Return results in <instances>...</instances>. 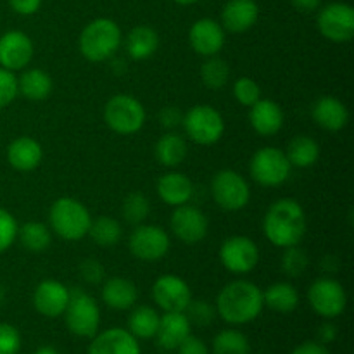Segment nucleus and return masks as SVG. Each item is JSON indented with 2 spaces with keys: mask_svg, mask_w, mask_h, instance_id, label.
<instances>
[{
  "mask_svg": "<svg viewBox=\"0 0 354 354\" xmlns=\"http://www.w3.org/2000/svg\"><path fill=\"white\" fill-rule=\"evenodd\" d=\"M52 78L47 71L31 68L17 78V90L28 100H45L52 93Z\"/></svg>",
  "mask_w": 354,
  "mask_h": 354,
  "instance_id": "29",
  "label": "nucleus"
},
{
  "mask_svg": "<svg viewBox=\"0 0 354 354\" xmlns=\"http://www.w3.org/2000/svg\"><path fill=\"white\" fill-rule=\"evenodd\" d=\"M123 41V33L116 21L97 17L83 28L80 35V52L90 62H102L113 57Z\"/></svg>",
  "mask_w": 354,
  "mask_h": 354,
  "instance_id": "3",
  "label": "nucleus"
},
{
  "mask_svg": "<svg viewBox=\"0 0 354 354\" xmlns=\"http://www.w3.org/2000/svg\"><path fill=\"white\" fill-rule=\"evenodd\" d=\"M88 235L100 248H113L120 242L121 235H123V228H121L120 221L116 218L97 216L95 220H92Z\"/></svg>",
  "mask_w": 354,
  "mask_h": 354,
  "instance_id": "34",
  "label": "nucleus"
},
{
  "mask_svg": "<svg viewBox=\"0 0 354 354\" xmlns=\"http://www.w3.org/2000/svg\"><path fill=\"white\" fill-rule=\"evenodd\" d=\"M308 301L313 311L320 317L337 318L344 313L348 306V294L341 282L328 277L317 279L308 289Z\"/></svg>",
  "mask_w": 354,
  "mask_h": 354,
  "instance_id": "10",
  "label": "nucleus"
},
{
  "mask_svg": "<svg viewBox=\"0 0 354 354\" xmlns=\"http://www.w3.org/2000/svg\"><path fill=\"white\" fill-rule=\"evenodd\" d=\"M318 335H320V341L325 342V344H328V342L335 341V337H337V328H335L334 324H324L320 327V332H318Z\"/></svg>",
  "mask_w": 354,
  "mask_h": 354,
  "instance_id": "50",
  "label": "nucleus"
},
{
  "mask_svg": "<svg viewBox=\"0 0 354 354\" xmlns=\"http://www.w3.org/2000/svg\"><path fill=\"white\" fill-rule=\"evenodd\" d=\"M175 3H178V6H194V3H197L199 0H173Z\"/></svg>",
  "mask_w": 354,
  "mask_h": 354,
  "instance_id": "52",
  "label": "nucleus"
},
{
  "mask_svg": "<svg viewBox=\"0 0 354 354\" xmlns=\"http://www.w3.org/2000/svg\"><path fill=\"white\" fill-rule=\"evenodd\" d=\"M19 349V330L10 324H0V354H17Z\"/></svg>",
  "mask_w": 354,
  "mask_h": 354,
  "instance_id": "44",
  "label": "nucleus"
},
{
  "mask_svg": "<svg viewBox=\"0 0 354 354\" xmlns=\"http://www.w3.org/2000/svg\"><path fill=\"white\" fill-rule=\"evenodd\" d=\"M154 154L159 165L166 166V168H176L185 161L187 154H189V145L182 135L169 131L156 142Z\"/></svg>",
  "mask_w": 354,
  "mask_h": 354,
  "instance_id": "28",
  "label": "nucleus"
},
{
  "mask_svg": "<svg viewBox=\"0 0 354 354\" xmlns=\"http://www.w3.org/2000/svg\"><path fill=\"white\" fill-rule=\"evenodd\" d=\"M138 299V290L131 280L123 277H113L102 286V301L109 308L118 311L130 310Z\"/></svg>",
  "mask_w": 354,
  "mask_h": 354,
  "instance_id": "26",
  "label": "nucleus"
},
{
  "mask_svg": "<svg viewBox=\"0 0 354 354\" xmlns=\"http://www.w3.org/2000/svg\"><path fill=\"white\" fill-rule=\"evenodd\" d=\"M3 299H6V289H3V286H0V304L3 303Z\"/></svg>",
  "mask_w": 354,
  "mask_h": 354,
  "instance_id": "53",
  "label": "nucleus"
},
{
  "mask_svg": "<svg viewBox=\"0 0 354 354\" xmlns=\"http://www.w3.org/2000/svg\"><path fill=\"white\" fill-rule=\"evenodd\" d=\"M33 59V41L24 31L10 30L0 37V66L21 71Z\"/></svg>",
  "mask_w": 354,
  "mask_h": 354,
  "instance_id": "16",
  "label": "nucleus"
},
{
  "mask_svg": "<svg viewBox=\"0 0 354 354\" xmlns=\"http://www.w3.org/2000/svg\"><path fill=\"white\" fill-rule=\"evenodd\" d=\"M315 123L327 131H341L349 123V109L344 102L330 95L320 97L311 107Z\"/></svg>",
  "mask_w": 354,
  "mask_h": 354,
  "instance_id": "22",
  "label": "nucleus"
},
{
  "mask_svg": "<svg viewBox=\"0 0 354 354\" xmlns=\"http://www.w3.org/2000/svg\"><path fill=\"white\" fill-rule=\"evenodd\" d=\"M169 225H171L173 234L185 244H197V242L204 241L209 232L207 216L192 204L176 206Z\"/></svg>",
  "mask_w": 354,
  "mask_h": 354,
  "instance_id": "15",
  "label": "nucleus"
},
{
  "mask_svg": "<svg viewBox=\"0 0 354 354\" xmlns=\"http://www.w3.org/2000/svg\"><path fill=\"white\" fill-rule=\"evenodd\" d=\"M306 213L296 199H279L263 218L265 237L280 249L299 244L306 235Z\"/></svg>",
  "mask_w": 354,
  "mask_h": 354,
  "instance_id": "1",
  "label": "nucleus"
},
{
  "mask_svg": "<svg viewBox=\"0 0 354 354\" xmlns=\"http://www.w3.org/2000/svg\"><path fill=\"white\" fill-rule=\"evenodd\" d=\"M151 214V203L142 192H131L123 201V216L128 223L140 225Z\"/></svg>",
  "mask_w": 354,
  "mask_h": 354,
  "instance_id": "37",
  "label": "nucleus"
},
{
  "mask_svg": "<svg viewBox=\"0 0 354 354\" xmlns=\"http://www.w3.org/2000/svg\"><path fill=\"white\" fill-rule=\"evenodd\" d=\"M17 239L24 249L31 252H41L50 245L52 234L50 228L40 221H28L17 230Z\"/></svg>",
  "mask_w": 354,
  "mask_h": 354,
  "instance_id": "33",
  "label": "nucleus"
},
{
  "mask_svg": "<svg viewBox=\"0 0 354 354\" xmlns=\"http://www.w3.org/2000/svg\"><path fill=\"white\" fill-rule=\"evenodd\" d=\"M251 344L249 339L235 328L221 330L213 339V354H249Z\"/></svg>",
  "mask_w": 354,
  "mask_h": 354,
  "instance_id": "36",
  "label": "nucleus"
},
{
  "mask_svg": "<svg viewBox=\"0 0 354 354\" xmlns=\"http://www.w3.org/2000/svg\"><path fill=\"white\" fill-rule=\"evenodd\" d=\"M104 120L113 131L120 135H133L145 123V109L140 100L128 93H118L107 100Z\"/></svg>",
  "mask_w": 354,
  "mask_h": 354,
  "instance_id": "7",
  "label": "nucleus"
},
{
  "mask_svg": "<svg viewBox=\"0 0 354 354\" xmlns=\"http://www.w3.org/2000/svg\"><path fill=\"white\" fill-rule=\"evenodd\" d=\"M128 248H130L131 254L140 261L156 263L168 254L171 241L165 228L158 227V225L140 223L131 232Z\"/></svg>",
  "mask_w": 354,
  "mask_h": 354,
  "instance_id": "11",
  "label": "nucleus"
},
{
  "mask_svg": "<svg viewBox=\"0 0 354 354\" xmlns=\"http://www.w3.org/2000/svg\"><path fill=\"white\" fill-rule=\"evenodd\" d=\"M44 159V149L40 142L31 137L14 138L7 147V161L17 171H33Z\"/></svg>",
  "mask_w": 354,
  "mask_h": 354,
  "instance_id": "24",
  "label": "nucleus"
},
{
  "mask_svg": "<svg viewBox=\"0 0 354 354\" xmlns=\"http://www.w3.org/2000/svg\"><path fill=\"white\" fill-rule=\"evenodd\" d=\"M35 354H59L57 349L52 348V346H41L40 349H37V353Z\"/></svg>",
  "mask_w": 354,
  "mask_h": 354,
  "instance_id": "51",
  "label": "nucleus"
},
{
  "mask_svg": "<svg viewBox=\"0 0 354 354\" xmlns=\"http://www.w3.org/2000/svg\"><path fill=\"white\" fill-rule=\"evenodd\" d=\"M322 37L334 44H346L354 37V9L349 3L332 2L322 7L317 17Z\"/></svg>",
  "mask_w": 354,
  "mask_h": 354,
  "instance_id": "12",
  "label": "nucleus"
},
{
  "mask_svg": "<svg viewBox=\"0 0 354 354\" xmlns=\"http://www.w3.org/2000/svg\"><path fill=\"white\" fill-rule=\"evenodd\" d=\"M280 266H282V272L286 273L287 277H292V279H297V277L304 275L310 266V258L304 252V249L297 245H290V248L283 249L282 261H280Z\"/></svg>",
  "mask_w": 354,
  "mask_h": 354,
  "instance_id": "38",
  "label": "nucleus"
},
{
  "mask_svg": "<svg viewBox=\"0 0 354 354\" xmlns=\"http://www.w3.org/2000/svg\"><path fill=\"white\" fill-rule=\"evenodd\" d=\"M290 354H328V349L325 348L322 342H313L308 341L303 342V344L297 346Z\"/></svg>",
  "mask_w": 354,
  "mask_h": 354,
  "instance_id": "48",
  "label": "nucleus"
},
{
  "mask_svg": "<svg viewBox=\"0 0 354 354\" xmlns=\"http://www.w3.org/2000/svg\"><path fill=\"white\" fill-rule=\"evenodd\" d=\"M80 275L90 286H99L106 279V268L95 258H86L80 263Z\"/></svg>",
  "mask_w": 354,
  "mask_h": 354,
  "instance_id": "43",
  "label": "nucleus"
},
{
  "mask_svg": "<svg viewBox=\"0 0 354 354\" xmlns=\"http://www.w3.org/2000/svg\"><path fill=\"white\" fill-rule=\"evenodd\" d=\"M192 330V324L189 322L185 313H165L159 320L156 341L158 346L165 351H175L183 339L189 337Z\"/></svg>",
  "mask_w": 354,
  "mask_h": 354,
  "instance_id": "23",
  "label": "nucleus"
},
{
  "mask_svg": "<svg viewBox=\"0 0 354 354\" xmlns=\"http://www.w3.org/2000/svg\"><path fill=\"white\" fill-rule=\"evenodd\" d=\"M159 47V35L154 28L140 24L130 30L124 38V48L133 61H145L152 57Z\"/></svg>",
  "mask_w": 354,
  "mask_h": 354,
  "instance_id": "27",
  "label": "nucleus"
},
{
  "mask_svg": "<svg viewBox=\"0 0 354 354\" xmlns=\"http://www.w3.org/2000/svg\"><path fill=\"white\" fill-rule=\"evenodd\" d=\"M263 290L249 280H234L220 290L216 297V313L230 325H245L261 315Z\"/></svg>",
  "mask_w": 354,
  "mask_h": 354,
  "instance_id": "2",
  "label": "nucleus"
},
{
  "mask_svg": "<svg viewBox=\"0 0 354 354\" xmlns=\"http://www.w3.org/2000/svg\"><path fill=\"white\" fill-rule=\"evenodd\" d=\"M69 301V289L59 280L47 279L37 286L33 292V306L47 318H59L64 315Z\"/></svg>",
  "mask_w": 354,
  "mask_h": 354,
  "instance_id": "18",
  "label": "nucleus"
},
{
  "mask_svg": "<svg viewBox=\"0 0 354 354\" xmlns=\"http://www.w3.org/2000/svg\"><path fill=\"white\" fill-rule=\"evenodd\" d=\"M249 123L261 137H273L283 127V111L275 100L259 99L249 107Z\"/></svg>",
  "mask_w": 354,
  "mask_h": 354,
  "instance_id": "21",
  "label": "nucleus"
},
{
  "mask_svg": "<svg viewBox=\"0 0 354 354\" xmlns=\"http://www.w3.org/2000/svg\"><path fill=\"white\" fill-rule=\"evenodd\" d=\"M290 3H292V7L296 10L308 14V12H313V10L320 9L322 0H290Z\"/></svg>",
  "mask_w": 354,
  "mask_h": 354,
  "instance_id": "49",
  "label": "nucleus"
},
{
  "mask_svg": "<svg viewBox=\"0 0 354 354\" xmlns=\"http://www.w3.org/2000/svg\"><path fill=\"white\" fill-rule=\"evenodd\" d=\"M161 315L151 306H138L128 317V332L137 339H152L158 332Z\"/></svg>",
  "mask_w": 354,
  "mask_h": 354,
  "instance_id": "32",
  "label": "nucleus"
},
{
  "mask_svg": "<svg viewBox=\"0 0 354 354\" xmlns=\"http://www.w3.org/2000/svg\"><path fill=\"white\" fill-rule=\"evenodd\" d=\"M182 121H183V114L178 107L168 106L165 107V109H161V113H159V123H161L165 128H168V130L180 127Z\"/></svg>",
  "mask_w": 354,
  "mask_h": 354,
  "instance_id": "46",
  "label": "nucleus"
},
{
  "mask_svg": "<svg viewBox=\"0 0 354 354\" xmlns=\"http://www.w3.org/2000/svg\"><path fill=\"white\" fill-rule=\"evenodd\" d=\"M152 297L165 313H183L192 301V290L185 280L168 273L154 282Z\"/></svg>",
  "mask_w": 354,
  "mask_h": 354,
  "instance_id": "14",
  "label": "nucleus"
},
{
  "mask_svg": "<svg viewBox=\"0 0 354 354\" xmlns=\"http://www.w3.org/2000/svg\"><path fill=\"white\" fill-rule=\"evenodd\" d=\"M17 230H19V225L14 214L0 207V254L14 244L17 239Z\"/></svg>",
  "mask_w": 354,
  "mask_h": 354,
  "instance_id": "41",
  "label": "nucleus"
},
{
  "mask_svg": "<svg viewBox=\"0 0 354 354\" xmlns=\"http://www.w3.org/2000/svg\"><path fill=\"white\" fill-rule=\"evenodd\" d=\"M263 303L277 313H292L299 306V292L289 282H277L263 292Z\"/></svg>",
  "mask_w": 354,
  "mask_h": 354,
  "instance_id": "30",
  "label": "nucleus"
},
{
  "mask_svg": "<svg viewBox=\"0 0 354 354\" xmlns=\"http://www.w3.org/2000/svg\"><path fill=\"white\" fill-rule=\"evenodd\" d=\"M234 97L244 107H251L252 104L261 99V88L258 83L249 76H242L234 83Z\"/></svg>",
  "mask_w": 354,
  "mask_h": 354,
  "instance_id": "40",
  "label": "nucleus"
},
{
  "mask_svg": "<svg viewBox=\"0 0 354 354\" xmlns=\"http://www.w3.org/2000/svg\"><path fill=\"white\" fill-rule=\"evenodd\" d=\"M176 351H178V354H209L207 346L192 334L183 339V342L176 348Z\"/></svg>",
  "mask_w": 354,
  "mask_h": 354,
  "instance_id": "45",
  "label": "nucleus"
},
{
  "mask_svg": "<svg viewBox=\"0 0 354 354\" xmlns=\"http://www.w3.org/2000/svg\"><path fill=\"white\" fill-rule=\"evenodd\" d=\"M183 313L187 315L190 324L197 325V327H209L214 322V317H216V308L207 303V301L192 299Z\"/></svg>",
  "mask_w": 354,
  "mask_h": 354,
  "instance_id": "39",
  "label": "nucleus"
},
{
  "mask_svg": "<svg viewBox=\"0 0 354 354\" xmlns=\"http://www.w3.org/2000/svg\"><path fill=\"white\" fill-rule=\"evenodd\" d=\"M220 261L227 272L234 275L251 273L259 263V249L252 239L234 235L225 239L220 248Z\"/></svg>",
  "mask_w": 354,
  "mask_h": 354,
  "instance_id": "13",
  "label": "nucleus"
},
{
  "mask_svg": "<svg viewBox=\"0 0 354 354\" xmlns=\"http://www.w3.org/2000/svg\"><path fill=\"white\" fill-rule=\"evenodd\" d=\"M228 78H230V66L225 59L218 57V55L206 57L204 64L201 66V80L207 88H223L228 83Z\"/></svg>",
  "mask_w": 354,
  "mask_h": 354,
  "instance_id": "35",
  "label": "nucleus"
},
{
  "mask_svg": "<svg viewBox=\"0 0 354 354\" xmlns=\"http://www.w3.org/2000/svg\"><path fill=\"white\" fill-rule=\"evenodd\" d=\"M259 17L256 0H228L221 10V26L230 33H244L251 30Z\"/></svg>",
  "mask_w": 354,
  "mask_h": 354,
  "instance_id": "20",
  "label": "nucleus"
},
{
  "mask_svg": "<svg viewBox=\"0 0 354 354\" xmlns=\"http://www.w3.org/2000/svg\"><path fill=\"white\" fill-rule=\"evenodd\" d=\"M158 196L168 206L189 204L194 196V183L180 171H169L158 180Z\"/></svg>",
  "mask_w": 354,
  "mask_h": 354,
  "instance_id": "25",
  "label": "nucleus"
},
{
  "mask_svg": "<svg viewBox=\"0 0 354 354\" xmlns=\"http://www.w3.org/2000/svg\"><path fill=\"white\" fill-rule=\"evenodd\" d=\"M182 127L187 137L199 145H213L223 137L225 120L220 111L207 104H197L183 114Z\"/></svg>",
  "mask_w": 354,
  "mask_h": 354,
  "instance_id": "6",
  "label": "nucleus"
},
{
  "mask_svg": "<svg viewBox=\"0 0 354 354\" xmlns=\"http://www.w3.org/2000/svg\"><path fill=\"white\" fill-rule=\"evenodd\" d=\"M17 95H19V90H17L16 75L14 71L0 66V109L10 106Z\"/></svg>",
  "mask_w": 354,
  "mask_h": 354,
  "instance_id": "42",
  "label": "nucleus"
},
{
  "mask_svg": "<svg viewBox=\"0 0 354 354\" xmlns=\"http://www.w3.org/2000/svg\"><path fill=\"white\" fill-rule=\"evenodd\" d=\"M286 156L292 168H311L320 158V145L308 135H297L289 142Z\"/></svg>",
  "mask_w": 354,
  "mask_h": 354,
  "instance_id": "31",
  "label": "nucleus"
},
{
  "mask_svg": "<svg viewBox=\"0 0 354 354\" xmlns=\"http://www.w3.org/2000/svg\"><path fill=\"white\" fill-rule=\"evenodd\" d=\"M86 354H140V346L127 328L113 327L93 335Z\"/></svg>",
  "mask_w": 354,
  "mask_h": 354,
  "instance_id": "19",
  "label": "nucleus"
},
{
  "mask_svg": "<svg viewBox=\"0 0 354 354\" xmlns=\"http://www.w3.org/2000/svg\"><path fill=\"white\" fill-rule=\"evenodd\" d=\"M69 332L78 337L92 339L99 332L100 310L97 301L83 289H69V301L64 311Z\"/></svg>",
  "mask_w": 354,
  "mask_h": 354,
  "instance_id": "5",
  "label": "nucleus"
},
{
  "mask_svg": "<svg viewBox=\"0 0 354 354\" xmlns=\"http://www.w3.org/2000/svg\"><path fill=\"white\" fill-rule=\"evenodd\" d=\"M189 41L194 52L203 57L218 55L225 45V30L211 17H203L192 24L189 31Z\"/></svg>",
  "mask_w": 354,
  "mask_h": 354,
  "instance_id": "17",
  "label": "nucleus"
},
{
  "mask_svg": "<svg viewBox=\"0 0 354 354\" xmlns=\"http://www.w3.org/2000/svg\"><path fill=\"white\" fill-rule=\"evenodd\" d=\"M211 196L221 209L241 211L249 204L251 189L241 173L234 169H221L213 176Z\"/></svg>",
  "mask_w": 354,
  "mask_h": 354,
  "instance_id": "9",
  "label": "nucleus"
},
{
  "mask_svg": "<svg viewBox=\"0 0 354 354\" xmlns=\"http://www.w3.org/2000/svg\"><path fill=\"white\" fill-rule=\"evenodd\" d=\"M52 232L64 241H82L88 235L92 216L83 203L73 197H59L48 211Z\"/></svg>",
  "mask_w": 354,
  "mask_h": 354,
  "instance_id": "4",
  "label": "nucleus"
},
{
  "mask_svg": "<svg viewBox=\"0 0 354 354\" xmlns=\"http://www.w3.org/2000/svg\"><path fill=\"white\" fill-rule=\"evenodd\" d=\"M289 159L279 147H263L254 152L249 162L252 180L261 187H280L290 176Z\"/></svg>",
  "mask_w": 354,
  "mask_h": 354,
  "instance_id": "8",
  "label": "nucleus"
},
{
  "mask_svg": "<svg viewBox=\"0 0 354 354\" xmlns=\"http://www.w3.org/2000/svg\"><path fill=\"white\" fill-rule=\"evenodd\" d=\"M10 9L21 16H31V14L38 12L41 7V0H9Z\"/></svg>",
  "mask_w": 354,
  "mask_h": 354,
  "instance_id": "47",
  "label": "nucleus"
}]
</instances>
